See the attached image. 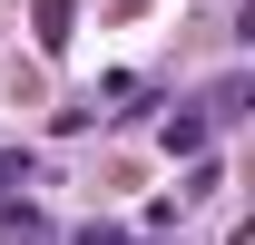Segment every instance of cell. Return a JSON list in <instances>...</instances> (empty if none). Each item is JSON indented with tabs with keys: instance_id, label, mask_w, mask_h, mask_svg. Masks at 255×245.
<instances>
[{
	"instance_id": "obj_1",
	"label": "cell",
	"mask_w": 255,
	"mask_h": 245,
	"mask_svg": "<svg viewBox=\"0 0 255 245\" xmlns=\"http://www.w3.org/2000/svg\"><path fill=\"white\" fill-rule=\"evenodd\" d=\"M167 147L196 157V147H206V118H196V108H177V118H167Z\"/></svg>"
},
{
	"instance_id": "obj_2",
	"label": "cell",
	"mask_w": 255,
	"mask_h": 245,
	"mask_svg": "<svg viewBox=\"0 0 255 245\" xmlns=\"http://www.w3.org/2000/svg\"><path fill=\"white\" fill-rule=\"evenodd\" d=\"M39 39H49V49H69V0H39Z\"/></svg>"
}]
</instances>
